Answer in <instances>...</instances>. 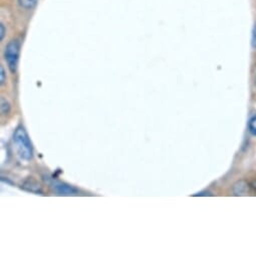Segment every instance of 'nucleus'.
<instances>
[{
	"mask_svg": "<svg viewBox=\"0 0 256 256\" xmlns=\"http://www.w3.org/2000/svg\"><path fill=\"white\" fill-rule=\"evenodd\" d=\"M14 144L18 156L24 161H30L34 156L32 144L24 126H18L14 135Z\"/></svg>",
	"mask_w": 256,
	"mask_h": 256,
	"instance_id": "obj_1",
	"label": "nucleus"
},
{
	"mask_svg": "<svg viewBox=\"0 0 256 256\" xmlns=\"http://www.w3.org/2000/svg\"><path fill=\"white\" fill-rule=\"evenodd\" d=\"M20 50V44L18 40H12L6 48V52H4L6 60L8 62L10 70L12 74H14L18 70Z\"/></svg>",
	"mask_w": 256,
	"mask_h": 256,
	"instance_id": "obj_2",
	"label": "nucleus"
},
{
	"mask_svg": "<svg viewBox=\"0 0 256 256\" xmlns=\"http://www.w3.org/2000/svg\"><path fill=\"white\" fill-rule=\"evenodd\" d=\"M50 187L54 189L56 193L62 196H74V195H78V190L76 189L74 186H70L58 181H52Z\"/></svg>",
	"mask_w": 256,
	"mask_h": 256,
	"instance_id": "obj_3",
	"label": "nucleus"
},
{
	"mask_svg": "<svg viewBox=\"0 0 256 256\" xmlns=\"http://www.w3.org/2000/svg\"><path fill=\"white\" fill-rule=\"evenodd\" d=\"M252 190L251 185L246 181H238L233 185V194L235 196H244L248 195Z\"/></svg>",
	"mask_w": 256,
	"mask_h": 256,
	"instance_id": "obj_4",
	"label": "nucleus"
},
{
	"mask_svg": "<svg viewBox=\"0 0 256 256\" xmlns=\"http://www.w3.org/2000/svg\"><path fill=\"white\" fill-rule=\"evenodd\" d=\"M24 189H26L30 192H34V193H40L42 192V187L34 179H28L24 186Z\"/></svg>",
	"mask_w": 256,
	"mask_h": 256,
	"instance_id": "obj_5",
	"label": "nucleus"
},
{
	"mask_svg": "<svg viewBox=\"0 0 256 256\" xmlns=\"http://www.w3.org/2000/svg\"><path fill=\"white\" fill-rule=\"evenodd\" d=\"M248 131L251 135L256 136V114H253L248 120Z\"/></svg>",
	"mask_w": 256,
	"mask_h": 256,
	"instance_id": "obj_6",
	"label": "nucleus"
},
{
	"mask_svg": "<svg viewBox=\"0 0 256 256\" xmlns=\"http://www.w3.org/2000/svg\"><path fill=\"white\" fill-rule=\"evenodd\" d=\"M10 110H12V106H10V104L8 100L6 98H2V114L4 116H6L10 112Z\"/></svg>",
	"mask_w": 256,
	"mask_h": 256,
	"instance_id": "obj_7",
	"label": "nucleus"
},
{
	"mask_svg": "<svg viewBox=\"0 0 256 256\" xmlns=\"http://www.w3.org/2000/svg\"><path fill=\"white\" fill-rule=\"evenodd\" d=\"M18 2L22 8L30 10V8H32L36 4L38 0H18Z\"/></svg>",
	"mask_w": 256,
	"mask_h": 256,
	"instance_id": "obj_8",
	"label": "nucleus"
},
{
	"mask_svg": "<svg viewBox=\"0 0 256 256\" xmlns=\"http://www.w3.org/2000/svg\"><path fill=\"white\" fill-rule=\"evenodd\" d=\"M0 70H2V76H0V84H4L6 82V74L4 68V66H0Z\"/></svg>",
	"mask_w": 256,
	"mask_h": 256,
	"instance_id": "obj_9",
	"label": "nucleus"
},
{
	"mask_svg": "<svg viewBox=\"0 0 256 256\" xmlns=\"http://www.w3.org/2000/svg\"><path fill=\"white\" fill-rule=\"evenodd\" d=\"M6 26H4V24H2V26H0V40H4V36H6Z\"/></svg>",
	"mask_w": 256,
	"mask_h": 256,
	"instance_id": "obj_10",
	"label": "nucleus"
},
{
	"mask_svg": "<svg viewBox=\"0 0 256 256\" xmlns=\"http://www.w3.org/2000/svg\"><path fill=\"white\" fill-rule=\"evenodd\" d=\"M252 46L256 48V24L253 28V34H252Z\"/></svg>",
	"mask_w": 256,
	"mask_h": 256,
	"instance_id": "obj_11",
	"label": "nucleus"
},
{
	"mask_svg": "<svg viewBox=\"0 0 256 256\" xmlns=\"http://www.w3.org/2000/svg\"><path fill=\"white\" fill-rule=\"evenodd\" d=\"M212 194H210L209 192H200V193H197V194H195L194 196H211Z\"/></svg>",
	"mask_w": 256,
	"mask_h": 256,
	"instance_id": "obj_12",
	"label": "nucleus"
},
{
	"mask_svg": "<svg viewBox=\"0 0 256 256\" xmlns=\"http://www.w3.org/2000/svg\"><path fill=\"white\" fill-rule=\"evenodd\" d=\"M250 185H251V187H252V190H253V191H256V180L253 181Z\"/></svg>",
	"mask_w": 256,
	"mask_h": 256,
	"instance_id": "obj_13",
	"label": "nucleus"
}]
</instances>
